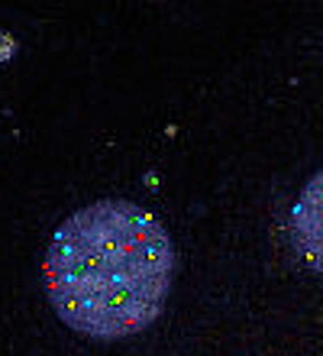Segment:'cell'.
<instances>
[{"instance_id": "1", "label": "cell", "mask_w": 323, "mask_h": 356, "mask_svg": "<svg viewBox=\"0 0 323 356\" xmlns=\"http://www.w3.org/2000/svg\"><path fill=\"white\" fill-rule=\"evenodd\" d=\"M175 269V240L149 207L101 197L56 227L42 259V285L65 327L97 343H117L162 318Z\"/></svg>"}, {"instance_id": "2", "label": "cell", "mask_w": 323, "mask_h": 356, "mask_svg": "<svg viewBox=\"0 0 323 356\" xmlns=\"http://www.w3.org/2000/svg\"><path fill=\"white\" fill-rule=\"evenodd\" d=\"M288 236L307 269L323 275V169H317L297 191L288 214Z\"/></svg>"}]
</instances>
